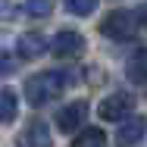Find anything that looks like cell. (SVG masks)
<instances>
[{
	"mask_svg": "<svg viewBox=\"0 0 147 147\" xmlns=\"http://www.w3.org/2000/svg\"><path fill=\"white\" fill-rule=\"evenodd\" d=\"M72 82V72L69 69H50V72H38L25 82V100L31 107H44L50 103L53 97L63 94V88Z\"/></svg>",
	"mask_w": 147,
	"mask_h": 147,
	"instance_id": "6da1fadb",
	"label": "cell"
},
{
	"mask_svg": "<svg viewBox=\"0 0 147 147\" xmlns=\"http://www.w3.org/2000/svg\"><path fill=\"white\" fill-rule=\"evenodd\" d=\"M138 16L135 13H128V9H113V13H107V19L100 22V31L107 34V38H113V41H131L135 34H138Z\"/></svg>",
	"mask_w": 147,
	"mask_h": 147,
	"instance_id": "7a4b0ae2",
	"label": "cell"
},
{
	"mask_svg": "<svg viewBox=\"0 0 147 147\" xmlns=\"http://www.w3.org/2000/svg\"><path fill=\"white\" fill-rule=\"evenodd\" d=\"M50 53L59 57V59H69V57L85 53V34H82V31H72V28L59 31L57 38L50 41Z\"/></svg>",
	"mask_w": 147,
	"mask_h": 147,
	"instance_id": "3957f363",
	"label": "cell"
},
{
	"mask_svg": "<svg viewBox=\"0 0 147 147\" xmlns=\"http://www.w3.org/2000/svg\"><path fill=\"white\" fill-rule=\"evenodd\" d=\"M131 107H135V97H131V94H110V97L100 100L97 116L107 119V122H119V119H125L131 113Z\"/></svg>",
	"mask_w": 147,
	"mask_h": 147,
	"instance_id": "277c9868",
	"label": "cell"
},
{
	"mask_svg": "<svg viewBox=\"0 0 147 147\" xmlns=\"http://www.w3.org/2000/svg\"><path fill=\"white\" fill-rule=\"evenodd\" d=\"M147 135V116H125L122 119V125H119L116 131V144L119 147H135L141 144Z\"/></svg>",
	"mask_w": 147,
	"mask_h": 147,
	"instance_id": "5b68a950",
	"label": "cell"
},
{
	"mask_svg": "<svg viewBox=\"0 0 147 147\" xmlns=\"http://www.w3.org/2000/svg\"><path fill=\"white\" fill-rule=\"evenodd\" d=\"M16 147H53V138H50V128H47V122H41V119H31L28 125L19 131V138H16Z\"/></svg>",
	"mask_w": 147,
	"mask_h": 147,
	"instance_id": "8992f818",
	"label": "cell"
},
{
	"mask_svg": "<svg viewBox=\"0 0 147 147\" xmlns=\"http://www.w3.org/2000/svg\"><path fill=\"white\" fill-rule=\"evenodd\" d=\"M85 116H88V103H85V100H72V103H66L57 113V128L63 135H72L75 128H82Z\"/></svg>",
	"mask_w": 147,
	"mask_h": 147,
	"instance_id": "52a82bcc",
	"label": "cell"
},
{
	"mask_svg": "<svg viewBox=\"0 0 147 147\" xmlns=\"http://www.w3.org/2000/svg\"><path fill=\"white\" fill-rule=\"evenodd\" d=\"M16 50H19L22 59H38L47 50V38H44L41 31H25V34L16 41Z\"/></svg>",
	"mask_w": 147,
	"mask_h": 147,
	"instance_id": "ba28073f",
	"label": "cell"
},
{
	"mask_svg": "<svg viewBox=\"0 0 147 147\" xmlns=\"http://www.w3.org/2000/svg\"><path fill=\"white\" fill-rule=\"evenodd\" d=\"M125 75H128V82H135V85H147V50H138L135 57L128 59Z\"/></svg>",
	"mask_w": 147,
	"mask_h": 147,
	"instance_id": "9c48e42d",
	"label": "cell"
},
{
	"mask_svg": "<svg viewBox=\"0 0 147 147\" xmlns=\"http://www.w3.org/2000/svg\"><path fill=\"white\" fill-rule=\"evenodd\" d=\"M19 113V97H16V91L13 88H0V122L3 125H9L13 119Z\"/></svg>",
	"mask_w": 147,
	"mask_h": 147,
	"instance_id": "30bf717a",
	"label": "cell"
},
{
	"mask_svg": "<svg viewBox=\"0 0 147 147\" xmlns=\"http://www.w3.org/2000/svg\"><path fill=\"white\" fill-rule=\"evenodd\" d=\"M103 141H107V135H103L100 128H82V131L72 138L69 147H103Z\"/></svg>",
	"mask_w": 147,
	"mask_h": 147,
	"instance_id": "8fae6325",
	"label": "cell"
},
{
	"mask_svg": "<svg viewBox=\"0 0 147 147\" xmlns=\"http://www.w3.org/2000/svg\"><path fill=\"white\" fill-rule=\"evenodd\" d=\"M22 9H25L28 16H34V19H44V16L53 13V0H25Z\"/></svg>",
	"mask_w": 147,
	"mask_h": 147,
	"instance_id": "7c38bea8",
	"label": "cell"
},
{
	"mask_svg": "<svg viewBox=\"0 0 147 147\" xmlns=\"http://www.w3.org/2000/svg\"><path fill=\"white\" fill-rule=\"evenodd\" d=\"M63 3H66V9L75 13V16H91V13L97 9V0H63Z\"/></svg>",
	"mask_w": 147,
	"mask_h": 147,
	"instance_id": "4fadbf2b",
	"label": "cell"
},
{
	"mask_svg": "<svg viewBox=\"0 0 147 147\" xmlns=\"http://www.w3.org/2000/svg\"><path fill=\"white\" fill-rule=\"evenodd\" d=\"M13 72H16V59L9 57V50L0 47V78H9Z\"/></svg>",
	"mask_w": 147,
	"mask_h": 147,
	"instance_id": "5bb4252c",
	"label": "cell"
},
{
	"mask_svg": "<svg viewBox=\"0 0 147 147\" xmlns=\"http://www.w3.org/2000/svg\"><path fill=\"white\" fill-rule=\"evenodd\" d=\"M135 16H138V25H141V28H147V0L138 6V13H135Z\"/></svg>",
	"mask_w": 147,
	"mask_h": 147,
	"instance_id": "9a60e30c",
	"label": "cell"
},
{
	"mask_svg": "<svg viewBox=\"0 0 147 147\" xmlns=\"http://www.w3.org/2000/svg\"><path fill=\"white\" fill-rule=\"evenodd\" d=\"M6 13H9V3H6V0H0V16H6Z\"/></svg>",
	"mask_w": 147,
	"mask_h": 147,
	"instance_id": "2e32d148",
	"label": "cell"
}]
</instances>
